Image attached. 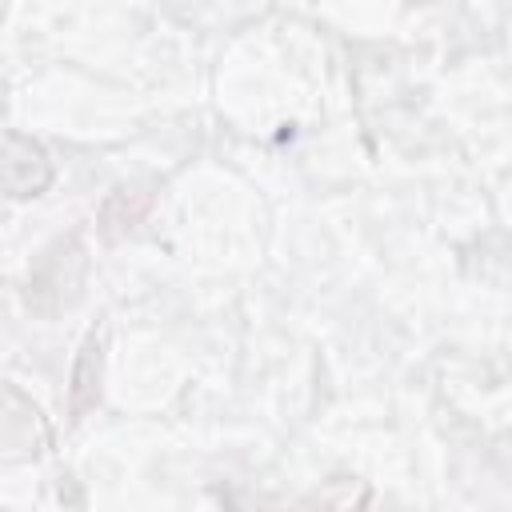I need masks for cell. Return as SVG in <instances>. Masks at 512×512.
<instances>
[{"mask_svg": "<svg viewBox=\"0 0 512 512\" xmlns=\"http://www.w3.org/2000/svg\"><path fill=\"white\" fill-rule=\"evenodd\" d=\"M48 448V428L40 408L12 384H0V456L36 460Z\"/></svg>", "mask_w": 512, "mask_h": 512, "instance_id": "6da1fadb", "label": "cell"}, {"mask_svg": "<svg viewBox=\"0 0 512 512\" xmlns=\"http://www.w3.org/2000/svg\"><path fill=\"white\" fill-rule=\"evenodd\" d=\"M100 344H96V336L84 344V356H80V364H76V376H72V416L80 420L96 400H100Z\"/></svg>", "mask_w": 512, "mask_h": 512, "instance_id": "3957f363", "label": "cell"}, {"mask_svg": "<svg viewBox=\"0 0 512 512\" xmlns=\"http://www.w3.org/2000/svg\"><path fill=\"white\" fill-rule=\"evenodd\" d=\"M52 180V164L44 156V148L20 132L0 140V184L12 196H40Z\"/></svg>", "mask_w": 512, "mask_h": 512, "instance_id": "7a4b0ae2", "label": "cell"}, {"mask_svg": "<svg viewBox=\"0 0 512 512\" xmlns=\"http://www.w3.org/2000/svg\"><path fill=\"white\" fill-rule=\"evenodd\" d=\"M144 208H148V192H136V196H132L128 188H124V192H112L108 204H104V212H120V220H112V224L104 228V236H120V232H128V228L144 216Z\"/></svg>", "mask_w": 512, "mask_h": 512, "instance_id": "277c9868", "label": "cell"}]
</instances>
